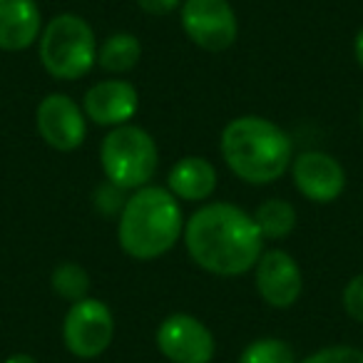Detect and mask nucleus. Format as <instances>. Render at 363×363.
I'll list each match as a JSON object with an SVG mask.
<instances>
[{
  "mask_svg": "<svg viewBox=\"0 0 363 363\" xmlns=\"http://www.w3.org/2000/svg\"><path fill=\"white\" fill-rule=\"evenodd\" d=\"M137 6L147 16H169L172 11H177L182 6V0H137Z\"/></svg>",
  "mask_w": 363,
  "mask_h": 363,
  "instance_id": "22",
  "label": "nucleus"
},
{
  "mask_svg": "<svg viewBox=\"0 0 363 363\" xmlns=\"http://www.w3.org/2000/svg\"><path fill=\"white\" fill-rule=\"evenodd\" d=\"M43 16L35 0H0V50L21 52L40 40Z\"/></svg>",
  "mask_w": 363,
  "mask_h": 363,
  "instance_id": "13",
  "label": "nucleus"
},
{
  "mask_svg": "<svg viewBox=\"0 0 363 363\" xmlns=\"http://www.w3.org/2000/svg\"><path fill=\"white\" fill-rule=\"evenodd\" d=\"M97 38L85 18L60 13L45 23L38 40V55L55 80H80L97 65Z\"/></svg>",
  "mask_w": 363,
  "mask_h": 363,
  "instance_id": "4",
  "label": "nucleus"
},
{
  "mask_svg": "<svg viewBox=\"0 0 363 363\" xmlns=\"http://www.w3.org/2000/svg\"><path fill=\"white\" fill-rule=\"evenodd\" d=\"M184 234L179 199L164 187L147 184L125 199L117 222V242L127 257L152 262L167 254Z\"/></svg>",
  "mask_w": 363,
  "mask_h": 363,
  "instance_id": "3",
  "label": "nucleus"
},
{
  "mask_svg": "<svg viewBox=\"0 0 363 363\" xmlns=\"http://www.w3.org/2000/svg\"><path fill=\"white\" fill-rule=\"evenodd\" d=\"M167 189L182 202H204L217 189V169L204 157H182L167 174Z\"/></svg>",
  "mask_w": 363,
  "mask_h": 363,
  "instance_id": "14",
  "label": "nucleus"
},
{
  "mask_svg": "<svg viewBox=\"0 0 363 363\" xmlns=\"http://www.w3.org/2000/svg\"><path fill=\"white\" fill-rule=\"evenodd\" d=\"M353 55H356V62L363 67V28L356 33V38H353Z\"/></svg>",
  "mask_w": 363,
  "mask_h": 363,
  "instance_id": "23",
  "label": "nucleus"
},
{
  "mask_svg": "<svg viewBox=\"0 0 363 363\" xmlns=\"http://www.w3.org/2000/svg\"><path fill=\"white\" fill-rule=\"evenodd\" d=\"M155 341L169 363H212L217 353L214 333L192 313H172L157 326Z\"/></svg>",
  "mask_w": 363,
  "mask_h": 363,
  "instance_id": "8",
  "label": "nucleus"
},
{
  "mask_svg": "<svg viewBox=\"0 0 363 363\" xmlns=\"http://www.w3.org/2000/svg\"><path fill=\"white\" fill-rule=\"evenodd\" d=\"M50 286L62 301H82L90 294V274L77 262H60L52 269Z\"/></svg>",
  "mask_w": 363,
  "mask_h": 363,
  "instance_id": "17",
  "label": "nucleus"
},
{
  "mask_svg": "<svg viewBox=\"0 0 363 363\" xmlns=\"http://www.w3.org/2000/svg\"><path fill=\"white\" fill-rule=\"evenodd\" d=\"M301 363H363V348L356 346H326L306 356Z\"/></svg>",
  "mask_w": 363,
  "mask_h": 363,
  "instance_id": "19",
  "label": "nucleus"
},
{
  "mask_svg": "<svg viewBox=\"0 0 363 363\" xmlns=\"http://www.w3.org/2000/svg\"><path fill=\"white\" fill-rule=\"evenodd\" d=\"M140 110V92L127 80H102L95 82L82 97V112L90 122L100 127L127 125Z\"/></svg>",
  "mask_w": 363,
  "mask_h": 363,
  "instance_id": "12",
  "label": "nucleus"
},
{
  "mask_svg": "<svg viewBox=\"0 0 363 363\" xmlns=\"http://www.w3.org/2000/svg\"><path fill=\"white\" fill-rule=\"evenodd\" d=\"M343 308L353 321L363 323V274L353 277L343 289Z\"/></svg>",
  "mask_w": 363,
  "mask_h": 363,
  "instance_id": "21",
  "label": "nucleus"
},
{
  "mask_svg": "<svg viewBox=\"0 0 363 363\" xmlns=\"http://www.w3.org/2000/svg\"><path fill=\"white\" fill-rule=\"evenodd\" d=\"M257 291L269 306L289 308L298 301L303 291V277L296 259L284 249H269L259 257L254 267Z\"/></svg>",
  "mask_w": 363,
  "mask_h": 363,
  "instance_id": "11",
  "label": "nucleus"
},
{
  "mask_svg": "<svg viewBox=\"0 0 363 363\" xmlns=\"http://www.w3.org/2000/svg\"><path fill=\"white\" fill-rule=\"evenodd\" d=\"M35 127L48 147L57 152H72L87 137V117L82 107L62 92H50L38 102Z\"/></svg>",
  "mask_w": 363,
  "mask_h": 363,
  "instance_id": "9",
  "label": "nucleus"
},
{
  "mask_svg": "<svg viewBox=\"0 0 363 363\" xmlns=\"http://www.w3.org/2000/svg\"><path fill=\"white\" fill-rule=\"evenodd\" d=\"M361 127H363V102H361Z\"/></svg>",
  "mask_w": 363,
  "mask_h": 363,
  "instance_id": "25",
  "label": "nucleus"
},
{
  "mask_svg": "<svg viewBox=\"0 0 363 363\" xmlns=\"http://www.w3.org/2000/svg\"><path fill=\"white\" fill-rule=\"evenodd\" d=\"M122 192L125 189L115 187L112 182H102L100 187L95 189V197H92V202H95V209L100 214H105V217H112V214H120L122 207H125V199H122Z\"/></svg>",
  "mask_w": 363,
  "mask_h": 363,
  "instance_id": "20",
  "label": "nucleus"
},
{
  "mask_svg": "<svg viewBox=\"0 0 363 363\" xmlns=\"http://www.w3.org/2000/svg\"><path fill=\"white\" fill-rule=\"evenodd\" d=\"M142 57V43L132 33H115L97 48V65L107 72H130Z\"/></svg>",
  "mask_w": 363,
  "mask_h": 363,
  "instance_id": "15",
  "label": "nucleus"
},
{
  "mask_svg": "<svg viewBox=\"0 0 363 363\" xmlns=\"http://www.w3.org/2000/svg\"><path fill=\"white\" fill-rule=\"evenodd\" d=\"M100 164L105 179L120 189L147 187L160 167V150L155 137L137 125L112 127L100 147Z\"/></svg>",
  "mask_w": 363,
  "mask_h": 363,
  "instance_id": "5",
  "label": "nucleus"
},
{
  "mask_svg": "<svg viewBox=\"0 0 363 363\" xmlns=\"http://www.w3.org/2000/svg\"><path fill=\"white\" fill-rule=\"evenodd\" d=\"M179 8L182 30L197 48L222 52L237 43L239 21L229 0H184Z\"/></svg>",
  "mask_w": 363,
  "mask_h": 363,
  "instance_id": "7",
  "label": "nucleus"
},
{
  "mask_svg": "<svg viewBox=\"0 0 363 363\" xmlns=\"http://www.w3.org/2000/svg\"><path fill=\"white\" fill-rule=\"evenodd\" d=\"M291 177L294 187L301 192V197L316 204L336 202L346 189V172L341 162L318 150H308L294 157Z\"/></svg>",
  "mask_w": 363,
  "mask_h": 363,
  "instance_id": "10",
  "label": "nucleus"
},
{
  "mask_svg": "<svg viewBox=\"0 0 363 363\" xmlns=\"http://www.w3.org/2000/svg\"><path fill=\"white\" fill-rule=\"evenodd\" d=\"M184 247L214 277H239L257 267L264 242L252 214L232 202H209L184 222Z\"/></svg>",
  "mask_w": 363,
  "mask_h": 363,
  "instance_id": "1",
  "label": "nucleus"
},
{
  "mask_svg": "<svg viewBox=\"0 0 363 363\" xmlns=\"http://www.w3.org/2000/svg\"><path fill=\"white\" fill-rule=\"evenodd\" d=\"M115 338V316L100 298H82L70 303L62 318V343L77 358H97Z\"/></svg>",
  "mask_w": 363,
  "mask_h": 363,
  "instance_id": "6",
  "label": "nucleus"
},
{
  "mask_svg": "<svg viewBox=\"0 0 363 363\" xmlns=\"http://www.w3.org/2000/svg\"><path fill=\"white\" fill-rule=\"evenodd\" d=\"M239 363H296L294 348L281 338H257L239 356Z\"/></svg>",
  "mask_w": 363,
  "mask_h": 363,
  "instance_id": "18",
  "label": "nucleus"
},
{
  "mask_svg": "<svg viewBox=\"0 0 363 363\" xmlns=\"http://www.w3.org/2000/svg\"><path fill=\"white\" fill-rule=\"evenodd\" d=\"M262 239H284L296 229V209L286 199H267L252 214Z\"/></svg>",
  "mask_w": 363,
  "mask_h": 363,
  "instance_id": "16",
  "label": "nucleus"
},
{
  "mask_svg": "<svg viewBox=\"0 0 363 363\" xmlns=\"http://www.w3.org/2000/svg\"><path fill=\"white\" fill-rule=\"evenodd\" d=\"M3 363H38V361L30 356V353H13V356H8Z\"/></svg>",
  "mask_w": 363,
  "mask_h": 363,
  "instance_id": "24",
  "label": "nucleus"
},
{
  "mask_svg": "<svg viewBox=\"0 0 363 363\" xmlns=\"http://www.w3.org/2000/svg\"><path fill=\"white\" fill-rule=\"evenodd\" d=\"M219 152L229 169L247 184H272L294 162L289 132L259 115H242L227 122Z\"/></svg>",
  "mask_w": 363,
  "mask_h": 363,
  "instance_id": "2",
  "label": "nucleus"
}]
</instances>
